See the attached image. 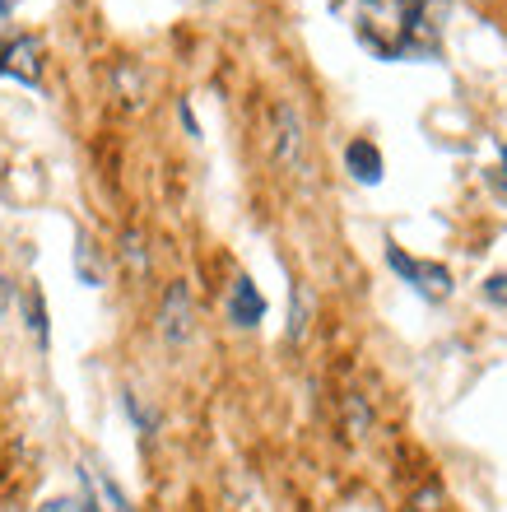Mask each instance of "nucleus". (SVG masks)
Masks as SVG:
<instances>
[{"label": "nucleus", "mask_w": 507, "mask_h": 512, "mask_svg": "<svg viewBox=\"0 0 507 512\" xmlns=\"http://www.w3.org/2000/svg\"><path fill=\"white\" fill-rule=\"evenodd\" d=\"M24 317H28V331H33V340H38V345H47V303H42L38 289L24 298Z\"/></svg>", "instance_id": "6e6552de"}, {"label": "nucleus", "mask_w": 507, "mask_h": 512, "mask_svg": "<svg viewBox=\"0 0 507 512\" xmlns=\"http://www.w3.org/2000/svg\"><path fill=\"white\" fill-rule=\"evenodd\" d=\"M503 168H507V149H503Z\"/></svg>", "instance_id": "a211bd4d"}, {"label": "nucleus", "mask_w": 507, "mask_h": 512, "mask_svg": "<svg viewBox=\"0 0 507 512\" xmlns=\"http://www.w3.org/2000/svg\"><path fill=\"white\" fill-rule=\"evenodd\" d=\"M275 126H280V140H275V154H280V163H294L298 149H303V126H298V117L289 108L275 112Z\"/></svg>", "instance_id": "0eeeda50"}, {"label": "nucleus", "mask_w": 507, "mask_h": 512, "mask_svg": "<svg viewBox=\"0 0 507 512\" xmlns=\"http://www.w3.org/2000/svg\"><path fill=\"white\" fill-rule=\"evenodd\" d=\"M387 266L401 275L405 284H414L419 294H428V298H447L452 294V275L442 266H428V261H414V256H405L401 247H387Z\"/></svg>", "instance_id": "f03ea898"}, {"label": "nucleus", "mask_w": 507, "mask_h": 512, "mask_svg": "<svg viewBox=\"0 0 507 512\" xmlns=\"http://www.w3.org/2000/svg\"><path fill=\"white\" fill-rule=\"evenodd\" d=\"M159 331L168 345H187L196 331V308H191V289L187 284H168L163 294V312H159Z\"/></svg>", "instance_id": "7ed1b4c3"}, {"label": "nucleus", "mask_w": 507, "mask_h": 512, "mask_svg": "<svg viewBox=\"0 0 507 512\" xmlns=\"http://www.w3.org/2000/svg\"><path fill=\"white\" fill-rule=\"evenodd\" d=\"M0 512H19V508H14V503H0Z\"/></svg>", "instance_id": "dca6fc26"}, {"label": "nucleus", "mask_w": 507, "mask_h": 512, "mask_svg": "<svg viewBox=\"0 0 507 512\" xmlns=\"http://www.w3.org/2000/svg\"><path fill=\"white\" fill-rule=\"evenodd\" d=\"M484 294L494 298V303H507V275H494V280H489V289H484Z\"/></svg>", "instance_id": "f8f14e48"}, {"label": "nucleus", "mask_w": 507, "mask_h": 512, "mask_svg": "<svg viewBox=\"0 0 507 512\" xmlns=\"http://www.w3.org/2000/svg\"><path fill=\"white\" fill-rule=\"evenodd\" d=\"M307 331V294L294 289V317H289V340H298Z\"/></svg>", "instance_id": "9d476101"}, {"label": "nucleus", "mask_w": 507, "mask_h": 512, "mask_svg": "<svg viewBox=\"0 0 507 512\" xmlns=\"http://www.w3.org/2000/svg\"><path fill=\"white\" fill-rule=\"evenodd\" d=\"M0 75H10V80L28 84V89H38L42 84V42L33 33L24 38H14L5 52H0Z\"/></svg>", "instance_id": "20e7f679"}, {"label": "nucleus", "mask_w": 507, "mask_h": 512, "mask_svg": "<svg viewBox=\"0 0 507 512\" xmlns=\"http://www.w3.org/2000/svg\"><path fill=\"white\" fill-rule=\"evenodd\" d=\"M354 38L382 61H428L438 56L447 0H349Z\"/></svg>", "instance_id": "f257e3e1"}, {"label": "nucleus", "mask_w": 507, "mask_h": 512, "mask_svg": "<svg viewBox=\"0 0 507 512\" xmlns=\"http://www.w3.org/2000/svg\"><path fill=\"white\" fill-rule=\"evenodd\" d=\"M261 317H266V298H261V289L247 275H238L233 289H228V322L252 331V326H261Z\"/></svg>", "instance_id": "39448f33"}, {"label": "nucleus", "mask_w": 507, "mask_h": 512, "mask_svg": "<svg viewBox=\"0 0 507 512\" xmlns=\"http://www.w3.org/2000/svg\"><path fill=\"white\" fill-rule=\"evenodd\" d=\"M5 308H10V284L0 280V317H5Z\"/></svg>", "instance_id": "2eb2a0df"}, {"label": "nucleus", "mask_w": 507, "mask_h": 512, "mask_svg": "<svg viewBox=\"0 0 507 512\" xmlns=\"http://www.w3.org/2000/svg\"><path fill=\"white\" fill-rule=\"evenodd\" d=\"M10 5H14V0H0V14H5V10H10Z\"/></svg>", "instance_id": "f3484780"}, {"label": "nucleus", "mask_w": 507, "mask_h": 512, "mask_svg": "<svg viewBox=\"0 0 507 512\" xmlns=\"http://www.w3.org/2000/svg\"><path fill=\"white\" fill-rule=\"evenodd\" d=\"M75 512H103L98 508V499H94V485H89V475H84V499H80V508Z\"/></svg>", "instance_id": "ddd939ff"}, {"label": "nucleus", "mask_w": 507, "mask_h": 512, "mask_svg": "<svg viewBox=\"0 0 507 512\" xmlns=\"http://www.w3.org/2000/svg\"><path fill=\"white\" fill-rule=\"evenodd\" d=\"M75 266H80L84 284H94V289H98V280H103V275H98V261H94V256H89V238H80V252H75Z\"/></svg>", "instance_id": "1a4fd4ad"}, {"label": "nucleus", "mask_w": 507, "mask_h": 512, "mask_svg": "<svg viewBox=\"0 0 507 512\" xmlns=\"http://www.w3.org/2000/svg\"><path fill=\"white\" fill-rule=\"evenodd\" d=\"M98 485H103V494H107V503H112V512H131V503H126V494H121L117 489V480H98Z\"/></svg>", "instance_id": "9b49d317"}, {"label": "nucleus", "mask_w": 507, "mask_h": 512, "mask_svg": "<svg viewBox=\"0 0 507 512\" xmlns=\"http://www.w3.org/2000/svg\"><path fill=\"white\" fill-rule=\"evenodd\" d=\"M38 512H75V503H70V499H47Z\"/></svg>", "instance_id": "4468645a"}, {"label": "nucleus", "mask_w": 507, "mask_h": 512, "mask_svg": "<svg viewBox=\"0 0 507 512\" xmlns=\"http://www.w3.org/2000/svg\"><path fill=\"white\" fill-rule=\"evenodd\" d=\"M345 163H349V173L359 177L363 187L382 182V154H377V145H368V140H354V145L345 149Z\"/></svg>", "instance_id": "423d86ee"}]
</instances>
